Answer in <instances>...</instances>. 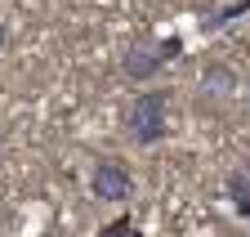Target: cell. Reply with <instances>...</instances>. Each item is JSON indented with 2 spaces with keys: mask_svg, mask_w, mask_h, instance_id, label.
Returning a JSON list of instances; mask_svg holds the SVG:
<instances>
[{
  "mask_svg": "<svg viewBox=\"0 0 250 237\" xmlns=\"http://www.w3.org/2000/svg\"><path fill=\"white\" fill-rule=\"evenodd\" d=\"M166 112H170V94L166 90H143V94H134L130 103H125V116H121L125 139H130L134 148L161 143V134H166Z\"/></svg>",
  "mask_w": 250,
  "mask_h": 237,
  "instance_id": "obj_1",
  "label": "cell"
},
{
  "mask_svg": "<svg viewBox=\"0 0 250 237\" xmlns=\"http://www.w3.org/2000/svg\"><path fill=\"white\" fill-rule=\"evenodd\" d=\"M179 54H183V41H179V36H166V41H156V36H134L130 45H125V54H121V76L134 81V85H147L152 76H161V67L174 63Z\"/></svg>",
  "mask_w": 250,
  "mask_h": 237,
  "instance_id": "obj_2",
  "label": "cell"
},
{
  "mask_svg": "<svg viewBox=\"0 0 250 237\" xmlns=\"http://www.w3.org/2000/svg\"><path fill=\"white\" fill-rule=\"evenodd\" d=\"M237 90H241L237 72H232L228 63H210V67L201 72V81H197V108H201V112H224Z\"/></svg>",
  "mask_w": 250,
  "mask_h": 237,
  "instance_id": "obj_3",
  "label": "cell"
},
{
  "mask_svg": "<svg viewBox=\"0 0 250 237\" xmlns=\"http://www.w3.org/2000/svg\"><path fill=\"white\" fill-rule=\"evenodd\" d=\"M89 193L99 201H130V193H134L130 166L116 161V157H103L99 166H94V174H89Z\"/></svg>",
  "mask_w": 250,
  "mask_h": 237,
  "instance_id": "obj_4",
  "label": "cell"
},
{
  "mask_svg": "<svg viewBox=\"0 0 250 237\" xmlns=\"http://www.w3.org/2000/svg\"><path fill=\"white\" fill-rule=\"evenodd\" d=\"M228 201L241 219H250V166H237L228 174Z\"/></svg>",
  "mask_w": 250,
  "mask_h": 237,
  "instance_id": "obj_5",
  "label": "cell"
},
{
  "mask_svg": "<svg viewBox=\"0 0 250 237\" xmlns=\"http://www.w3.org/2000/svg\"><path fill=\"white\" fill-rule=\"evenodd\" d=\"M99 237H139V228H134V219H130V215H121V219L103 224V228H99Z\"/></svg>",
  "mask_w": 250,
  "mask_h": 237,
  "instance_id": "obj_6",
  "label": "cell"
},
{
  "mask_svg": "<svg viewBox=\"0 0 250 237\" xmlns=\"http://www.w3.org/2000/svg\"><path fill=\"white\" fill-rule=\"evenodd\" d=\"M241 103H246V116H250V76H246V85H241Z\"/></svg>",
  "mask_w": 250,
  "mask_h": 237,
  "instance_id": "obj_7",
  "label": "cell"
},
{
  "mask_svg": "<svg viewBox=\"0 0 250 237\" xmlns=\"http://www.w3.org/2000/svg\"><path fill=\"white\" fill-rule=\"evenodd\" d=\"M5 45H9V27L0 22V58H5Z\"/></svg>",
  "mask_w": 250,
  "mask_h": 237,
  "instance_id": "obj_8",
  "label": "cell"
}]
</instances>
